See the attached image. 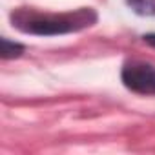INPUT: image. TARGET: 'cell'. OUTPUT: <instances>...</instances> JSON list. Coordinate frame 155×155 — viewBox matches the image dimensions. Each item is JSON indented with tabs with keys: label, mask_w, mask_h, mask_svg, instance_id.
<instances>
[{
	"label": "cell",
	"mask_w": 155,
	"mask_h": 155,
	"mask_svg": "<svg viewBox=\"0 0 155 155\" xmlns=\"http://www.w3.org/2000/svg\"><path fill=\"white\" fill-rule=\"evenodd\" d=\"M22 53H24V46H22V44L11 42V40H8V38H2V40H0V55H2L4 60L20 57Z\"/></svg>",
	"instance_id": "4"
},
{
	"label": "cell",
	"mask_w": 155,
	"mask_h": 155,
	"mask_svg": "<svg viewBox=\"0 0 155 155\" xmlns=\"http://www.w3.org/2000/svg\"><path fill=\"white\" fill-rule=\"evenodd\" d=\"M122 84L139 95H155V66L140 60L126 62L120 73Z\"/></svg>",
	"instance_id": "2"
},
{
	"label": "cell",
	"mask_w": 155,
	"mask_h": 155,
	"mask_svg": "<svg viewBox=\"0 0 155 155\" xmlns=\"http://www.w3.org/2000/svg\"><path fill=\"white\" fill-rule=\"evenodd\" d=\"M95 13L91 9H79L75 13H40L31 9H17L11 13V22L17 29L29 35H66L71 31L84 29L95 22Z\"/></svg>",
	"instance_id": "1"
},
{
	"label": "cell",
	"mask_w": 155,
	"mask_h": 155,
	"mask_svg": "<svg viewBox=\"0 0 155 155\" xmlns=\"http://www.w3.org/2000/svg\"><path fill=\"white\" fill-rule=\"evenodd\" d=\"M128 6L142 17H153L155 15V0H126Z\"/></svg>",
	"instance_id": "3"
},
{
	"label": "cell",
	"mask_w": 155,
	"mask_h": 155,
	"mask_svg": "<svg viewBox=\"0 0 155 155\" xmlns=\"http://www.w3.org/2000/svg\"><path fill=\"white\" fill-rule=\"evenodd\" d=\"M142 38H144V42H146V44H150V46H153V48H155V33H148V35H144Z\"/></svg>",
	"instance_id": "5"
}]
</instances>
